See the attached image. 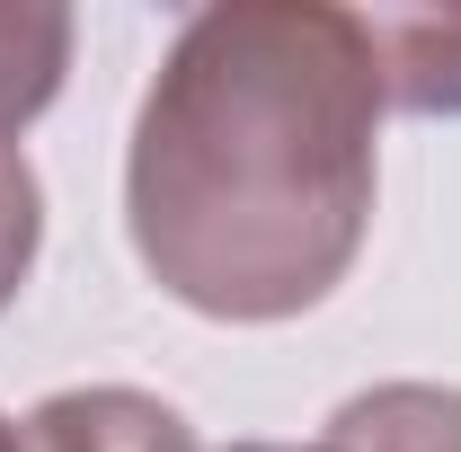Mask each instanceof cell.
<instances>
[{"label": "cell", "instance_id": "cell-3", "mask_svg": "<svg viewBox=\"0 0 461 452\" xmlns=\"http://www.w3.org/2000/svg\"><path fill=\"white\" fill-rule=\"evenodd\" d=\"M364 36L400 115H461V9H364Z\"/></svg>", "mask_w": 461, "mask_h": 452}, {"label": "cell", "instance_id": "cell-8", "mask_svg": "<svg viewBox=\"0 0 461 452\" xmlns=\"http://www.w3.org/2000/svg\"><path fill=\"white\" fill-rule=\"evenodd\" d=\"M0 452H27V444H18V417H0Z\"/></svg>", "mask_w": 461, "mask_h": 452}, {"label": "cell", "instance_id": "cell-6", "mask_svg": "<svg viewBox=\"0 0 461 452\" xmlns=\"http://www.w3.org/2000/svg\"><path fill=\"white\" fill-rule=\"evenodd\" d=\"M36 249H45V186H36L18 142H0V311L36 276Z\"/></svg>", "mask_w": 461, "mask_h": 452}, {"label": "cell", "instance_id": "cell-2", "mask_svg": "<svg viewBox=\"0 0 461 452\" xmlns=\"http://www.w3.org/2000/svg\"><path fill=\"white\" fill-rule=\"evenodd\" d=\"M18 444L27 452H204L195 426L177 417L169 399L98 382V391H54L18 417Z\"/></svg>", "mask_w": 461, "mask_h": 452}, {"label": "cell", "instance_id": "cell-5", "mask_svg": "<svg viewBox=\"0 0 461 452\" xmlns=\"http://www.w3.org/2000/svg\"><path fill=\"white\" fill-rule=\"evenodd\" d=\"M71 71V9L54 0H0V142H18L54 107Z\"/></svg>", "mask_w": 461, "mask_h": 452}, {"label": "cell", "instance_id": "cell-7", "mask_svg": "<svg viewBox=\"0 0 461 452\" xmlns=\"http://www.w3.org/2000/svg\"><path fill=\"white\" fill-rule=\"evenodd\" d=\"M230 452H320V444H230Z\"/></svg>", "mask_w": 461, "mask_h": 452}, {"label": "cell", "instance_id": "cell-4", "mask_svg": "<svg viewBox=\"0 0 461 452\" xmlns=\"http://www.w3.org/2000/svg\"><path fill=\"white\" fill-rule=\"evenodd\" d=\"M320 452H461V391L373 382L320 426Z\"/></svg>", "mask_w": 461, "mask_h": 452}, {"label": "cell", "instance_id": "cell-1", "mask_svg": "<svg viewBox=\"0 0 461 452\" xmlns=\"http://www.w3.org/2000/svg\"><path fill=\"white\" fill-rule=\"evenodd\" d=\"M382 107L364 9H195L151 71L124 151V231L142 276L230 329L329 302L373 231Z\"/></svg>", "mask_w": 461, "mask_h": 452}]
</instances>
